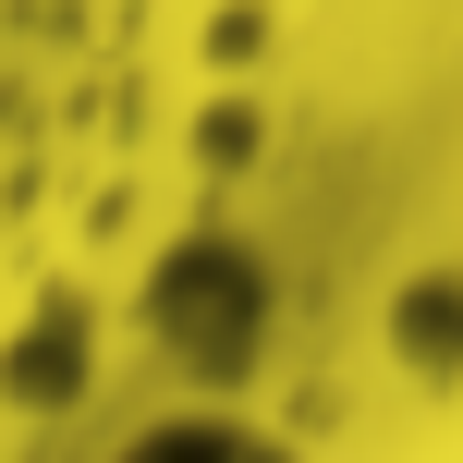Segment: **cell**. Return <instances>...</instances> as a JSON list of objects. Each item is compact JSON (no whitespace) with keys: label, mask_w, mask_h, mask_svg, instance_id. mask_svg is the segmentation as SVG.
I'll list each match as a JSON object with an SVG mask.
<instances>
[{"label":"cell","mask_w":463,"mask_h":463,"mask_svg":"<svg viewBox=\"0 0 463 463\" xmlns=\"http://www.w3.org/2000/svg\"><path fill=\"white\" fill-rule=\"evenodd\" d=\"M171 463H220V451H171Z\"/></svg>","instance_id":"cell-1"}]
</instances>
